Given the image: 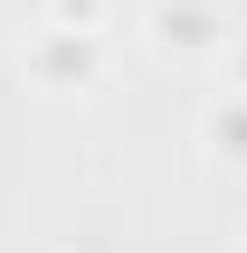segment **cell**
Masks as SVG:
<instances>
[{
    "mask_svg": "<svg viewBox=\"0 0 247 253\" xmlns=\"http://www.w3.org/2000/svg\"><path fill=\"white\" fill-rule=\"evenodd\" d=\"M206 135H212V153L247 165V94L242 100H224V106L206 118Z\"/></svg>",
    "mask_w": 247,
    "mask_h": 253,
    "instance_id": "1",
    "label": "cell"
}]
</instances>
